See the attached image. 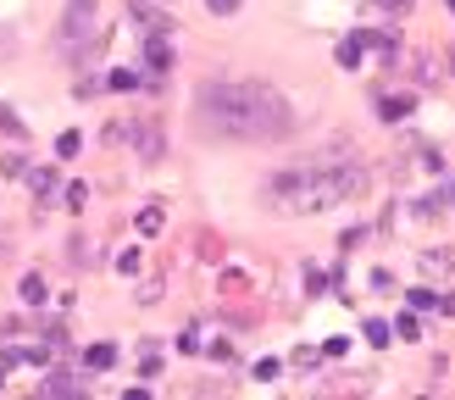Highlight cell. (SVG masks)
<instances>
[{
  "instance_id": "6da1fadb",
  "label": "cell",
  "mask_w": 455,
  "mask_h": 400,
  "mask_svg": "<svg viewBox=\"0 0 455 400\" xmlns=\"http://www.w3.org/2000/svg\"><path fill=\"white\" fill-rule=\"evenodd\" d=\"M200 117L211 134L227 139H278L289 128V100L267 83H206Z\"/></svg>"
},
{
  "instance_id": "7a4b0ae2",
  "label": "cell",
  "mask_w": 455,
  "mask_h": 400,
  "mask_svg": "<svg viewBox=\"0 0 455 400\" xmlns=\"http://www.w3.org/2000/svg\"><path fill=\"white\" fill-rule=\"evenodd\" d=\"M361 178L350 167H295V172H278L267 184V195L289 212H322V206H339Z\"/></svg>"
},
{
  "instance_id": "3957f363",
  "label": "cell",
  "mask_w": 455,
  "mask_h": 400,
  "mask_svg": "<svg viewBox=\"0 0 455 400\" xmlns=\"http://www.w3.org/2000/svg\"><path fill=\"white\" fill-rule=\"evenodd\" d=\"M100 22V0H67V17H62V45L67 50H83V39L94 34Z\"/></svg>"
},
{
  "instance_id": "277c9868",
  "label": "cell",
  "mask_w": 455,
  "mask_h": 400,
  "mask_svg": "<svg viewBox=\"0 0 455 400\" xmlns=\"http://www.w3.org/2000/svg\"><path fill=\"white\" fill-rule=\"evenodd\" d=\"M83 367H89V373H111V367H117V345H89V350H83Z\"/></svg>"
},
{
  "instance_id": "5b68a950",
  "label": "cell",
  "mask_w": 455,
  "mask_h": 400,
  "mask_svg": "<svg viewBox=\"0 0 455 400\" xmlns=\"http://www.w3.org/2000/svg\"><path fill=\"white\" fill-rule=\"evenodd\" d=\"M45 356H50V350H39V345H34V350H22V345H11V350H6V367H39Z\"/></svg>"
},
{
  "instance_id": "8992f818",
  "label": "cell",
  "mask_w": 455,
  "mask_h": 400,
  "mask_svg": "<svg viewBox=\"0 0 455 400\" xmlns=\"http://www.w3.org/2000/svg\"><path fill=\"white\" fill-rule=\"evenodd\" d=\"M145 62H150V73H167V67H172V56H167L161 34H155V39H145Z\"/></svg>"
},
{
  "instance_id": "52a82bcc",
  "label": "cell",
  "mask_w": 455,
  "mask_h": 400,
  "mask_svg": "<svg viewBox=\"0 0 455 400\" xmlns=\"http://www.w3.org/2000/svg\"><path fill=\"white\" fill-rule=\"evenodd\" d=\"M45 295H50V289H45V278H39V273H28V278H22V301H28V306H45Z\"/></svg>"
},
{
  "instance_id": "ba28073f",
  "label": "cell",
  "mask_w": 455,
  "mask_h": 400,
  "mask_svg": "<svg viewBox=\"0 0 455 400\" xmlns=\"http://www.w3.org/2000/svg\"><path fill=\"white\" fill-rule=\"evenodd\" d=\"M405 111H411V100H405V95H388V100L378 106V117H383V123H400Z\"/></svg>"
},
{
  "instance_id": "9c48e42d",
  "label": "cell",
  "mask_w": 455,
  "mask_h": 400,
  "mask_svg": "<svg viewBox=\"0 0 455 400\" xmlns=\"http://www.w3.org/2000/svg\"><path fill=\"white\" fill-rule=\"evenodd\" d=\"M339 67H361V39H344L339 45Z\"/></svg>"
},
{
  "instance_id": "30bf717a",
  "label": "cell",
  "mask_w": 455,
  "mask_h": 400,
  "mask_svg": "<svg viewBox=\"0 0 455 400\" xmlns=\"http://www.w3.org/2000/svg\"><path fill=\"white\" fill-rule=\"evenodd\" d=\"M28 184H34V195H39V200H50V195H56V172H34Z\"/></svg>"
},
{
  "instance_id": "8fae6325",
  "label": "cell",
  "mask_w": 455,
  "mask_h": 400,
  "mask_svg": "<svg viewBox=\"0 0 455 400\" xmlns=\"http://www.w3.org/2000/svg\"><path fill=\"white\" fill-rule=\"evenodd\" d=\"M361 333H367V345H388V339H394V333H388V328H383V322H367V328H361Z\"/></svg>"
},
{
  "instance_id": "7c38bea8",
  "label": "cell",
  "mask_w": 455,
  "mask_h": 400,
  "mask_svg": "<svg viewBox=\"0 0 455 400\" xmlns=\"http://www.w3.org/2000/svg\"><path fill=\"white\" fill-rule=\"evenodd\" d=\"M428 306H439L433 289H411V312H428Z\"/></svg>"
},
{
  "instance_id": "4fadbf2b",
  "label": "cell",
  "mask_w": 455,
  "mask_h": 400,
  "mask_svg": "<svg viewBox=\"0 0 455 400\" xmlns=\"http://www.w3.org/2000/svg\"><path fill=\"white\" fill-rule=\"evenodd\" d=\"M394 333H400V339H416V333H422V322H416V317H400V322H394Z\"/></svg>"
},
{
  "instance_id": "5bb4252c",
  "label": "cell",
  "mask_w": 455,
  "mask_h": 400,
  "mask_svg": "<svg viewBox=\"0 0 455 400\" xmlns=\"http://www.w3.org/2000/svg\"><path fill=\"white\" fill-rule=\"evenodd\" d=\"M139 234H161V212H139Z\"/></svg>"
},
{
  "instance_id": "9a60e30c",
  "label": "cell",
  "mask_w": 455,
  "mask_h": 400,
  "mask_svg": "<svg viewBox=\"0 0 455 400\" xmlns=\"http://www.w3.org/2000/svg\"><path fill=\"white\" fill-rule=\"evenodd\" d=\"M56 156H62V161L78 156V134H62V139H56Z\"/></svg>"
},
{
  "instance_id": "2e32d148",
  "label": "cell",
  "mask_w": 455,
  "mask_h": 400,
  "mask_svg": "<svg viewBox=\"0 0 455 400\" xmlns=\"http://www.w3.org/2000/svg\"><path fill=\"white\" fill-rule=\"evenodd\" d=\"M83 200H89V189H83V184H73V189H67V212H83Z\"/></svg>"
},
{
  "instance_id": "e0dca14e",
  "label": "cell",
  "mask_w": 455,
  "mask_h": 400,
  "mask_svg": "<svg viewBox=\"0 0 455 400\" xmlns=\"http://www.w3.org/2000/svg\"><path fill=\"white\" fill-rule=\"evenodd\" d=\"M117 273H139V250H122L117 256Z\"/></svg>"
},
{
  "instance_id": "ac0fdd59",
  "label": "cell",
  "mask_w": 455,
  "mask_h": 400,
  "mask_svg": "<svg viewBox=\"0 0 455 400\" xmlns=\"http://www.w3.org/2000/svg\"><path fill=\"white\" fill-rule=\"evenodd\" d=\"M206 6H211L217 17H233V11H239V0H206Z\"/></svg>"
},
{
  "instance_id": "d6986e66",
  "label": "cell",
  "mask_w": 455,
  "mask_h": 400,
  "mask_svg": "<svg viewBox=\"0 0 455 400\" xmlns=\"http://www.w3.org/2000/svg\"><path fill=\"white\" fill-rule=\"evenodd\" d=\"M0 389H6V373H0Z\"/></svg>"
},
{
  "instance_id": "ffe728a7",
  "label": "cell",
  "mask_w": 455,
  "mask_h": 400,
  "mask_svg": "<svg viewBox=\"0 0 455 400\" xmlns=\"http://www.w3.org/2000/svg\"><path fill=\"white\" fill-rule=\"evenodd\" d=\"M450 11H455V0H450Z\"/></svg>"
},
{
  "instance_id": "44dd1931",
  "label": "cell",
  "mask_w": 455,
  "mask_h": 400,
  "mask_svg": "<svg viewBox=\"0 0 455 400\" xmlns=\"http://www.w3.org/2000/svg\"><path fill=\"white\" fill-rule=\"evenodd\" d=\"M450 200H455V189H450Z\"/></svg>"
}]
</instances>
